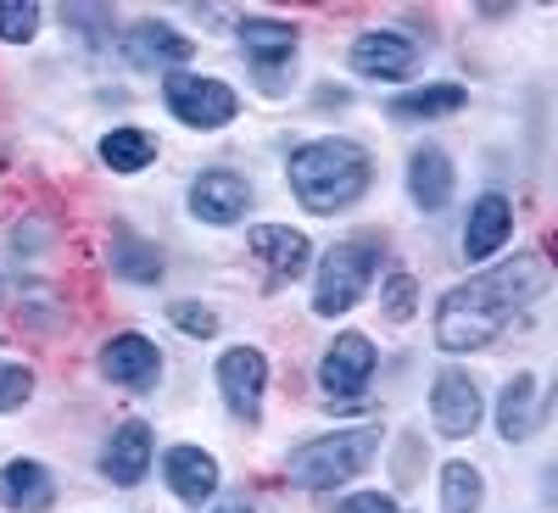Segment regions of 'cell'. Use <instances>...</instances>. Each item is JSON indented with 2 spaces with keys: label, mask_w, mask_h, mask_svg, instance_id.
<instances>
[{
  "label": "cell",
  "mask_w": 558,
  "mask_h": 513,
  "mask_svg": "<svg viewBox=\"0 0 558 513\" xmlns=\"http://www.w3.org/2000/svg\"><path fill=\"white\" fill-rule=\"evenodd\" d=\"M547 291V262L536 252H520L486 273H475L470 285H458L436 302V346L441 352H475L492 346L497 330L520 307H531Z\"/></svg>",
  "instance_id": "cell-1"
},
{
  "label": "cell",
  "mask_w": 558,
  "mask_h": 513,
  "mask_svg": "<svg viewBox=\"0 0 558 513\" xmlns=\"http://www.w3.org/2000/svg\"><path fill=\"white\" fill-rule=\"evenodd\" d=\"M291 191L307 212H341L368 191V157L357 139H307L291 157Z\"/></svg>",
  "instance_id": "cell-2"
},
{
  "label": "cell",
  "mask_w": 558,
  "mask_h": 513,
  "mask_svg": "<svg viewBox=\"0 0 558 513\" xmlns=\"http://www.w3.org/2000/svg\"><path fill=\"white\" fill-rule=\"evenodd\" d=\"M380 441H386L380 425L330 430V436H318V441H302V447L286 457V475H291V486H302V491H336V486L357 480L368 463H375Z\"/></svg>",
  "instance_id": "cell-3"
},
{
  "label": "cell",
  "mask_w": 558,
  "mask_h": 513,
  "mask_svg": "<svg viewBox=\"0 0 558 513\" xmlns=\"http://www.w3.org/2000/svg\"><path fill=\"white\" fill-rule=\"evenodd\" d=\"M375 268H380V241L375 235H357L330 246V257L318 262V285H313V313L318 318H341L363 302V291L375 285Z\"/></svg>",
  "instance_id": "cell-4"
},
{
  "label": "cell",
  "mask_w": 558,
  "mask_h": 513,
  "mask_svg": "<svg viewBox=\"0 0 558 513\" xmlns=\"http://www.w3.org/2000/svg\"><path fill=\"white\" fill-rule=\"evenodd\" d=\"M162 101H168V112L179 123H191V129H223V123H235V112H241L235 89H229L223 78H207V73H168Z\"/></svg>",
  "instance_id": "cell-5"
},
{
  "label": "cell",
  "mask_w": 558,
  "mask_h": 513,
  "mask_svg": "<svg viewBox=\"0 0 558 513\" xmlns=\"http://www.w3.org/2000/svg\"><path fill=\"white\" fill-rule=\"evenodd\" d=\"M218 391L229 402V413L246 418V425H257L263 413V391H268V357L257 346H229L218 357Z\"/></svg>",
  "instance_id": "cell-6"
},
{
  "label": "cell",
  "mask_w": 558,
  "mask_h": 513,
  "mask_svg": "<svg viewBox=\"0 0 558 513\" xmlns=\"http://www.w3.org/2000/svg\"><path fill=\"white\" fill-rule=\"evenodd\" d=\"M352 73L357 78H380V84H397L418 68V45L408 34H391V28H368L352 39Z\"/></svg>",
  "instance_id": "cell-7"
},
{
  "label": "cell",
  "mask_w": 558,
  "mask_h": 513,
  "mask_svg": "<svg viewBox=\"0 0 558 513\" xmlns=\"http://www.w3.org/2000/svg\"><path fill=\"white\" fill-rule=\"evenodd\" d=\"M375 368H380L375 341L357 335V330H347V335H336L330 352H324V363H318V386L330 391V396H357V391H368Z\"/></svg>",
  "instance_id": "cell-8"
},
{
  "label": "cell",
  "mask_w": 558,
  "mask_h": 513,
  "mask_svg": "<svg viewBox=\"0 0 558 513\" xmlns=\"http://www.w3.org/2000/svg\"><path fill=\"white\" fill-rule=\"evenodd\" d=\"M241 51L257 73L263 89H279L286 78H279V68H291L296 57V28L291 23H279V17H246L241 23Z\"/></svg>",
  "instance_id": "cell-9"
},
{
  "label": "cell",
  "mask_w": 558,
  "mask_h": 513,
  "mask_svg": "<svg viewBox=\"0 0 558 513\" xmlns=\"http://www.w3.org/2000/svg\"><path fill=\"white\" fill-rule=\"evenodd\" d=\"M430 413H436V430L441 436H470L481 425V386L463 375V368H441L436 391H430Z\"/></svg>",
  "instance_id": "cell-10"
},
{
  "label": "cell",
  "mask_w": 558,
  "mask_h": 513,
  "mask_svg": "<svg viewBox=\"0 0 558 513\" xmlns=\"http://www.w3.org/2000/svg\"><path fill=\"white\" fill-rule=\"evenodd\" d=\"M101 375L123 391H151L157 375H162V352L146 335H112L101 346Z\"/></svg>",
  "instance_id": "cell-11"
},
{
  "label": "cell",
  "mask_w": 558,
  "mask_h": 513,
  "mask_svg": "<svg viewBox=\"0 0 558 513\" xmlns=\"http://www.w3.org/2000/svg\"><path fill=\"white\" fill-rule=\"evenodd\" d=\"M101 475L112 486H140L151 475V425L146 418H129L123 430H112V441L101 452Z\"/></svg>",
  "instance_id": "cell-12"
},
{
  "label": "cell",
  "mask_w": 558,
  "mask_h": 513,
  "mask_svg": "<svg viewBox=\"0 0 558 513\" xmlns=\"http://www.w3.org/2000/svg\"><path fill=\"white\" fill-rule=\"evenodd\" d=\"M246 201H252V184L241 179V173H223V168H213V173H202L196 184H191V212L202 218V223H235L241 212H246Z\"/></svg>",
  "instance_id": "cell-13"
},
{
  "label": "cell",
  "mask_w": 558,
  "mask_h": 513,
  "mask_svg": "<svg viewBox=\"0 0 558 513\" xmlns=\"http://www.w3.org/2000/svg\"><path fill=\"white\" fill-rule=\"evenodd\" d=\"M162 475H168L173 497L191 502V508H202V502L218 497V463H213V452H202V447H168Z\"/></svg>",
  "instance_id": "cell-14"
},
{
  "label": "cell",
  "mask_w": 558,
  "mask_h": 513,
  "mask_svg": "<svg viewBox=\"0 0 558 513\" xmlns=\"http://www.w3.org/2000/svg\"><path fill=\"white\" fill-rule=\"evenodd\" d=\"M508 235H514V207H508V196L486 191V196L470 207V223H463V257H470V262H486Z\"/></svg>",
  "instance_id": "cell-15"
},
{
  "label": "cell",
  "mask_w": 558,
  "mask_h": 513,
  "mask_svg": "<svg viewBox=\"0 0 558 513\" xmlns=\"http://www.w3.org/2000/svg\"><path fill=\"white\" fill-rule=\"evenodd\" d=\"M246 241H252V252L268 262V273H274V279H296V273L313 262L307 235H302V229H286V223H257Z\"/></svg>",
  "instance_id": "cell-16"
},
{
  "label": "cell",
  "mask_w": 558,
  "mask_h": 513,
  "mask_svg": "<svg viewBox=\"0 0 558 513\" xmlns=\"http://www.w3.org/2000/svg\"><path fill=\"white\" fill-rule=\"evenodd\" d=\"M408 196H413V207H425V212H441L452 201V157L441 146L413 151V162H408Z\"/></svg>",
  "instance_id": "cell-17"
},
{
  "label": "cell",
  "mask_w": 558,
  "mask_h": 513,
  "mask_svg": "<svg viewBox=\"0 0 558 513\" xmlns=\"http://www.w3.org/2000/svg\"><path fill=\"white\" fill-rule=\"evenodd\" d=\"M123 57L134 68H173V62H191V39L173 34L168 23H140L123 34Z\"/></svg>",
  "instance_id": "cell-18"
},
{
  "label": "cell",
  "mask_w": 558,
  "mask_h": 513,
  "mask_svg": "<svg viewBox=\"0 0 558 513\" xmlns=\"http://www.w3.org/2000/svg\"><path fill=\"white\" fill-rule=\"evenodd\" d=\"M51 497H57V480L45 475V463L17 457V463H7V469H0V502H7V508L39 513V508H51Z\"/></svg>",
  "instance_id": "cell-19"
},
{
  "label": "cell",
  "mask_w": 558,
  "mask_h": 513,
  "mask_svg": "<svg viewBox=\"0 0 558 513\" xmlns=\"http://www.w3.org/2000/svg\"><path fill=\"white\" fill-rule=\"evenodd\" d=\"M542 418V396H536V375H514L502 386V402H497V436L502 441H525Z\"/></svg>",
  "instance_id": "cell-20"
},
{
  "label": "cell",
  "mask_w": 558,
  "mask_h": 513,
  "mask_svg": "<svg viewBox=\"0 0 558 513\" xmlns=\"http://www.w3.org/2000/svg\"><path fill=\"white\" fill-rule=\"evenodd\" d=\"M112 273H118V279H129V285H157V279H162V252H157V246H146L140 235H129V229H118Z\"/></svg>",
  "instance_id": "cell-21"
},
{
  "label": "cell",
  "mask_w": 558,
  "mask_h": 513,
  "mask_svg": "<svg viewBox=\"0 0 558 513\" xmlns=\"http://www.w3.org/2000/svg\"><path fill=\"white\" fill-rule=\"evenodd\" d=\"M101 162H107L112 173H140V168L157 162V139L140 134V129H112V134L101 139Z\"/></svg>",
  "instance_id": "cell-22"
},
{
  "label": "cell",
  "mask_w": 558,
  "mask_h": 513,
  "mask_svg": "<svg viewBox=\"0 0 558 513\" xmlns=\"http://www.w3.org/2000/svg\"><path fill=\"white\" fill-rule=\"evenodd\" d=\"M481 497H486V480H481L475 463H463V457L441 463V508L447 513H475Z\"/></svg>",
  "instance_id": "cell-23"
},
{
  "label": "cell",
  "mask_w": 558,
  "mask_h": 513,
  "mask_svg": "<svg viewBox=\"0 0 558 513\" xmlns=\"http://www.w3.org/2000/svg\"><path fill=\"white\" fill-rule=\"evenodd\" d=\"M458 107H470L463 84H425V89H413V96L397 101V118H447Z\"/></svg>",
  "instance_id": "cell-24"
},
{
  "label": "cell",
  "mask_w": 558,
  "mask_h": 513,
  "mask_svg": "<svg viewBox=\"0 0 558 513\" xmlns=\"http://www.w3.org/2000/svg\"><path fill=\"white\" fill-rule=\"evenodd\" d=\"M34 34H39V7H34V0H0V39L23 45Z\"/></svg>",
  "instance_id": "cell-25"
},
{
  "label": "cell",
  "mask_w": 558,
  "mask_h": 513,
  "mask_svg": "<svg viewBox=\"0 0 558 513\" xmlns=\"http://www.w3.org/2000/svg\"><path fill=\"white\" fill-rule=\"evenodd\" d=\"M34 396V375L23 363H7L0 357V413H12V407H23Z\"/></svg>",
  "instance_id": "cell-26"
},
{
  "label": "cell",
  "mask_w": 558,
  "mask_h": 513,
  "mask_svg": "<svg viewBox=\"0 0 558 513\" xmlns=\"http://www.w3.org/2000/svg\"><path fill=\"white\" fill-rule=\"evenodd\" d=\"M168 318L179 323L184 335H196V341L218 335V313H213V307H196V302H173V307H168Z\"/></svg>",
  "instance_id": "cell-27"
},
{
  "label": "cell",
  "mask_w": 558,
  "mask_h": 513,
  "mask_svg": "<svg viewBox=\"0 0 558 513\" xmlns=\"http://www.w3.org/2000/svg\"><path fill=\"white\" fill-rule=\"evenodd\" d=\"M413 296H418L413 273H391V279H386V318H391V323L413 318Z\"/></svg>",
  "instance_id": "cell-28"
},
{
  "label": "cell",
  "mask_w": 558,
  "mask_h": 513,
  "mask_svg": "<svg viewBox=\"0 0 558 513\" xmlns=\"http://www.w3.org/2000/svg\"><path fill=\"white\" fill-rule=\"evenodd\" d=\"M336 513H408V508H397V497H380V491H357V497L336 502Z\"/></svg>",
  "instance_id": "cell-29"
},
{
  "label": "cell",
  "mask_w": 558,
  "mask_h": 513,
  "mask_svg": "<svg viewBox=\"0 0 558 513\" xmlns=\"http://www.w3.org/2000/svg\"><path fill=\"white\" fill-rule=\"evenodd\" d=\"M213 513H257V508H252V502H241V497H235V502H218V508H213Z\"/></svg>",
  "instance_id": "cell-30"
}]
</instances>
